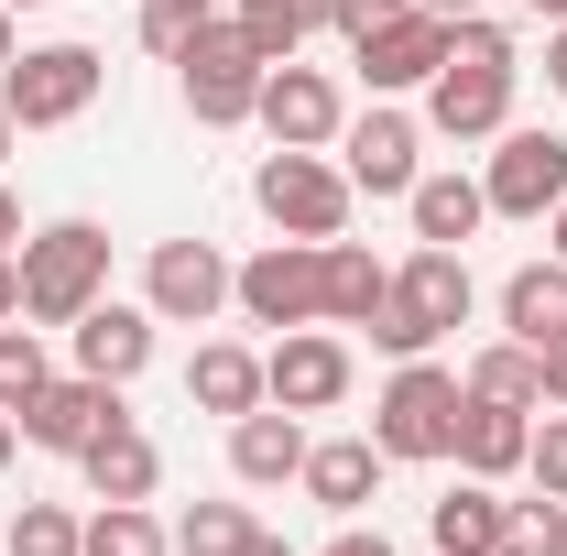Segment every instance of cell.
Returning <instances> with one entry per match:
<instances>
[{
    "label": "cell",
    "mask_w": 567,
    "mask_h": 556,
    "mask_svg": "<svg viewBox=\"0 0 567 556\" xmlns=\"http://www.w3.org/2000/svg\"><path fill=\"white\" fill-rule=\"evenodd\" d=\"M425 132L447 142H502L513 132V33L458 11L447 22V66L425 76Z\"/></svg>",
    "instance_id": "1"
},
{
    "label": "cell",
    "mask_w": 567,
    "mask_h": 556,
    "mask_svg": "<svg viewBox=\"0 0 567 556\" xmlns=\"http://www.w3.org/2000/svg\"><path fill=\"white\" fill-rule=\"evenodd\" d=\"M99 295H110V229H99V218L22 229V317H44V328H76Z\"/></svg>",
    "instance_id": "2"
},
{
    "label": "cell",
    "mask_w": 567,
    "mask_h": 556,
    "mask_svg": "<svg viewBox=\"0 0 567 556\" xmlns=\"http://www.w3.org/2000/svg\"><path fill=\"white\" fill-rule=\"evenodd\" d=\"M458 404H470L458 371L393 360V382H382V404H371V447H382V459H447V447H458Z\"/></svg>",
    "instance_id": "3"
},
{
    "label": "cell",
    "mask_w": 567,
    "mask_h": 556,
    "mask_svg": "<svg viewBox=\"0 0 567 556\" xmlns=\"http://www.w3.org/2000/svg\"><path fill=\"white\" fill-rule=\"evenodd\" d=\"M262 66H274V55L240 33V11H229V22L208 11V33L175 55V76H186V110H197L208 132H240V121H251V99H262Z\"/></svg>",
    "instance_id": "4"
},
{
    "label": "cell",
    "mask_w": 567,
    "mask_h": 556,
    "mask_svg": "<svg viewBox=\"0 0 567 556\" xmlns=\"http://www.w3.org/2000/svg\"><path fill=\"white\" fill-rule=\"evenodd\" d=\"M350 175H339V164H317V153H274V164H262V175H251V208L274 218L284 240H339V229H350Z\"/></svg>",
    "instance_id": "5"
},
{
    "label": "cell",
    "mask_w": 567,
    "mask_h": 556,
    "mask_svg": "<svg viewBox=\"0 0 567 556\" xmlns=\"http://www.w3.org/2000/svg\"><path fill=\"white\" fill-rule=\"evenodd\" d=\"M99 76H110V66H99L87 44H33V55L0 66V110H11L22 132H66L76 110L99 99Z\"/></svg>",
    "instance_id": "6"
},
{
    "label": "cell",
    "mask_w": 567,
    "mask_h": 556,
    "mask_svg": "<svg viewBox=\"0 0 567 556\" xmlns=\"http://www.w3.org/2000/svg\"><path fill=\"white\" fill-rule=\"evenodd\" d=\"M229 306L251 317V328H317V240H262L240 274H229Z\"/></svg>",
    "instance_id": "7"
},
{
    "label": "cell",
    "mask_w": 567,
    "mask_h": 556,
    "mask_svg": "<svg viewBox=\"0 0 567 556\" xmlns=\"http://www.w3.org/2000/svg\"><path fill=\"white\" fill-rule=\"evenodd\" d=\"M251 121L274 132V153H328L350 110H339V87H328L317 66H295V55H284V66H262V99H251Z\"/></svg>",
    "instance_id": "8"
},
{
    "label": "cell",
    "mask_w": 567,
    "mask_h": 556,
    "mask_svg": "<svg viewBox=\"0 0 567 556\" xmlns=\"http://www.w3.org/2000/svg\"><path fill=\"white\" fill-rule=\"evenodd\" d=\"M262 393H274L284 415H328V404H350V349L328 339V328H284L262 349Z\"/></svg>",
    "instance_id": "9"
},
{
    "label": "cell",
    "mask_w": 567,
    "mask_h": 556,
    "mask_svg": "<svg viewBox=\"0 0 567 556\" xmlns=\"http://www.w3.org/2000/svg\"><path fill=\"white\" fill-rule=\"evenodd\" d=\"M229 274H240V262H218L208 240H153V274H142V306H153L164 328H208L218 306H229Z\"/></svg>",
    "instance_id": "10"
},
{
    "label": "cell",
    "mask_w": 567,
    "mask_h": 556,
    "mask_svg": "<svg viewBox=\"0 0 567 556\" xmlns=\"http://www.w3.org/2000/svg\"><path fill=\"white\" fill-rule=\"evenodd\" d=\"M481 197H492V218H546V208L567 197V142H557V132H502Z\"/></svg>",
    "instance_id": "11"
},
{
    "label": "cell",
    "mask_w": 567,
    "mask_h": 556,
    "mask_svg": "<svg viewBox=\"0 0 567 556\" xmlns=\"http://www.w3.org/2000/svg\"><path fill=\"white\" fill-rule=\"evenodd\" d=\"M415 121H404V110H360V121H339V153H350V164H339V175H350L360 197H415Z\"/></svg>",
    "instance_id": "12"
},
{
    "label": "cell",
    "mask_w": 567,
    "mask_h": 556,
    "mask_svg": "<svg viewBox=\"0 0 567 556\" xmlns=\"http://www.w3.org/2000/svg\"><path fill=\"white\" fill-rule=\"evenodd\" d=\"M99 425H121V382H87V371L44 382V393L22 404V436H33V447H55V459H76Z\"/></svg>",
    "instance_id": "13"
},
{
    "label": "cell",
    "mask_w": 567,
    "mask_h": 556,
    "mask_svg": "<svg viewBox=\"0 0 567 556\" xmlns=\"http://www.w3.org/2000/svg\"><path fill=\"white\" fill-rule=\"evenodd\" d=\"M295 470H306V415H284V404L229 415V481L240 491H284Z\"/></svg>",
    "instance_id": "14"
},
{
    "label": "cell",
    "mask_w": 567,
    "mask_h": 556,
    "mask_svg": "<svg viewBox=\"0 0 567 556\" xmlns=\"http://www.w3.org/2000/svg\"><path fill=\"white\" fill-rule=\"evenodd\" d=\"M153 328H164L153 306H110V295H99V306L76 317V371H87V382H142Z\"/></svg>",
    "instance_id": "15"
},
{
    "label": "cell",
    "mask_w": 567,
    "mask_h": 556,
    "mask_svg": "<svg viewBox=\"0 0 567 556\" xmlns=\"http://www.w3.org/2000/svg\"><path fill=\"white\" fill-rule=\"evenodd\" d=\"M436 66H447V11H404L393 33H371V44H360V76H371V99H393V87H425Z\"/></svg>",
    "instance_id": "16"
},
{
    "label": "cell",
    "mask_w": 567,
    "mask_h": 556,
    "mask_svg": "<svg viewBox=\"0 0 567 556\" xmlns=\"http://www.w3.org/2000/svg\"><path fill=\"white\" fill-rule=\"evenodd\" d=\"M524 447H535V415H524V404H492V393L458 404V447H447V459H458L470 481H513Z\"/></svg>",
    "instance_id": "17"
},
{
    "label": "cell",
    "mask_w": 567,
    "mask_h": 556,
    "mask_svg": "<svg viewBox=\"0 0 567 556\" xmlns=\"http://www.w3.org/2000/svg\"><path fill=\"white\" fill-rule=\"evenodd\" d=\"M393 295V274L360 251L350 229L339 240H317V328H371V306Z\"/></svg>",
    "instance_id": "18"
},
{
    "label": "cell",
    "mask_w": 567,
    "mask_h": 556,
    "mask_svg": "<svg viewBox=\"0 0 567 556\" xmlns=\"http://www.w3.org/2000/svg\"><path fill=\"white\" fill-rule=\"evenodd\" d=\"M382 470H393V459H382L371 436H328V447H306V470H295V481H306V502H317V513H339V524H350L360 502L382 491Z\"/></svg>",
    "instance_id": "19"
},
{
    "label": "cell",
    "mask_w": 567,
    "mask_h": 556,
    "mask_svg": "<svg viewBox=\"0 0 567 556\" xmlns=\"http://www.w3.org/2000/svg\"><path fill=\"white\" fill-rule=\"evenodd\" d=\"M393 306H404V317H425V328L447 339V328H470V306H481V295H470V262H458V251H436V240H425L415 262L393 274Z\"/></svg>",
    "instance_id": "20"
},
{
    "label": "cell",
    "mask_w": 567,
    "mask_h": 556,
    "mask_svg": "<svg viewBox=\"0 0 567 556\" xmlns=\"http://www.w3.org/2000/svg\"><path fill=\"white\" fill-rule=\"evenodd\" d=\"M76 470H87V491H99V502H153V481H164V459H153V436H142L132 415L99 425V436L76 447Z\"/></svg>",
    "instance_id": "21"
},
{
    "label": "cell",
    "mask_w": 567,
    "mask_h": 556,
    "mask_svg": "<svg viewBox=\"0 0 567 556\" xmlns=\"http://www.w3.org/2000/svg\"><path fill=\"white\" fill-rule=\"evenodd\" d=\"M502 502L492 481H458L447 502H425V535H436V556H502Z\"/></svg>",
    "instance_id": "22"
},
{
    "label": "cell",
    "mask_w": 567,
    "mask_h": 556,
    "mask_svg": "<svg viewBox=\"0 0 567 556\" xmlns=\"http://www.w3.org/2000/svg\"><path fill=\"white\" fill-rule=\"evenodd\" d=\"M502 328L524 349H567V262H524L502 284Z\"/></svg>",
    "instance_id": "23"
},
{
    "label": "cell",
    "mask_w": 567,
    "mask_h": 556,
    "mask_svg": "<svg viewBox=\"0 0 567 556\" xmlns=\"http://www.w3.org/2000/svg\"><path fill=\"white\" fill-rule=\"evenodd\" d=\"M186 404H208V415H251V404H274L262 393V360L240 339H208L197 360H186Z\"/></svg>",
    "instance_id": "24"
},
{
    "label": "cell",
    "mask_w": 567,
    "mask_h": 556,
    "mask_svg": "<svg viewBox=\"0 0 567 556\" xmlns=\"http://www.w3.org/2000/svg\"><path fill=\"white\" fill-rule=\"evenodd\" d=\"M415 240H436V251H458L481 218H492V197H481V175H415Z\"/></svg>",
    "instance_id": "25"
},
{
    "label": "cell",
    "mask_w": 567,
    "mask_h": 556,
    "mask_svg": "<svg viewBox=\"0 0 567 556\" xmlns=\"http://www.w3.org/2000/svg\"><path fill=\"white\" fill-rule=\"evenodd\" d=\"M470 393H492V404H546V349H524V339H502V349H481L470 360Z\"/></svg>",
    "instance_id": "26"
},
{
    "label": "cell",
    "mask_w": 567,
    "mask_h": 556,
    "mask_svg": "<svg viewBox=\"0 0 567 556\" xmlns=\"http://www.w3.org/2000/svg\"><path fill=\"white\" fill-rule=\"evenodd\" d=\"M76 556H175V535H164L142 502H99V513H87V546H76Z\"/></svg>",
    "instance_id": "27"
},
{
    "label": "cell",
    "mask_w": 567,
    "mask_h": 556,
    "mask_svg": "<svg viewBox=\"0 0 567 556\" xmlns=\"http://www.w3.org/2000/svg\"><path fill=\"white\" fill-rule=\"evenodd\" d=\"M328 11H339V0H240V33H251V44L284 66V55H295V44H306Z\"/></svg>",
    "instance_id": "28"
},
{
    "label": "cell",
    "mask_w": 567,
    "mask_h": 556,
    "mask_svg": "<svg viewBox=\"0 0 567 556\" xmlns=\"http://www.w3.org/2000/svg\"><path fill=\"white\" fill-rule=\"evenodd\" d=\"M164 535H175V556H240L251 546V513H240V502H186Z\"/></svg>",
    "instance_id": "29"
},
{
    "label": "cell",
    "mask_w": 567,
    "mask_h": 556,
    "mask_svg": "<svg viewBox=\"0 0 567 556\" xmlns=\"http://www.w3.org/2000/svg\"><path fill=\"white\" fill-rule=\"evenodd\" d=\"M44 382H55L44 339H33V328H0V415H22V404H33Z\"/></svg>",
    "instance_id": "30"
},
{
    "label": "cell",
    "mask_w": 567,
    "mask_h": 556,
    "mask_svg": "<svg viewBox=\"0 0 567 556\" xmlns=\"http://www.w3.org/2000/svg\"><path fill=\"white\" fill-rule=\"evenodd\" d=\"M87 546V524H76L66 502H22L11 513V556H76Z\"/></svg>",
    "instance_id": "31"
},
{
    "label": "cell",
    "mask_w": 567,
    "mask_h": 556,
    "mask_svg": "<svg viewBox=\"0 0 567 556\" xmlns=\"http://www.w3.org/2000/svg\"><path fill=\"white\" fill-rule=\"evenodd\" d=\"M502 556H567V502H557V491L502 513Z\"/></svg>",
    "instance_id": "32"
},
{
    "label": "cell",
    "mask_w": 567,
    "mask_h": 556,
    "mask_svg": "<svg viewBox=\"0 0 567 556\" xmlns=\"http://www.w3.org/2000/svg\"><path fill=\"white\" fill-rule=\"evenodd\" d=\"M197 33H208V0H142V55H164V66H175Z\"/></svg>",
    "instance_id": "33"
},
{
    "label": "cell",
    "mask_w": 567,
    "mask_h": 556,
    "mask_svg": "<svg viewBox=\"0 0 567 556\" xmlns=\"http://www.w3.org/2000/svg\"><path fill=\"white\" fill-rule=\"evenodd\" d=\"M524 470H535V491H557V502H567V404H557L546 425H535V447H524Z\"/></svg>",
    "instance_id": "34"
},
{
    "label": "cell",
    "mask_w": 567,
    "mask_h": 556,
    "mask_svg": "<svg viewBox=\"0 0 567 556\" xmlns=\"http://www.w3.org/2000/svg\"><path fill=\"white\" fill-rule=\"evenodd\" d=\"M404 11H415V0H339V11H328V22H339V33H350V44H371V33H393V22H404Z\"/></svg>",
    "instance_id": "35"
},
{
    "label": "cell",
    "mask_w": 567,
    "mask_h": 556,
    "mask_svg": "<svg viewBox=\"0 0 567 556\" xmlns=\"http://www.w3.org/2000/svg\"><path fill=\"white\" fill-rule=\"evenodd\" d=\"M22 317V251H0V328Z\"/></svg>",
    "instance_id": "36"
},
{
    "label": "cell",
    "mask_w": 567,
    "mask_h": 556,
    "mask_svg": "<svg viewBox=\"0 0 567 556\" xmlns=\"http://www.w3.org/2000/svg\"><path fill=\"white\" fill-rule=\"evenodd\" d=\"M546 87L567 99V22H546Z\"/></svg>",
    "instance_id": "37"
},
{
    "label": "cell",
    "mask_w": 567,
    "mask_h": 556,
    "mask_svg": "<svg viewBox=\"0 0 567 556\" xmlns=\"http://www.w3.org/2000/svg\"><path fill=\"white\" fill-rule=\"evenodd\" d=\"M328 556H393V546H382V535H360V524H339V535H328Z\"/></svg>",
    "instance_id": "38"
},
{
    "label": "cell",
    "mask_w": 567,
    "mask_h": 556,
    "mask_svg": "<svg viewBox=\"0 0 567 556\" xmlns=\"http://www.w3.org/2000/svg\"><path fill=\"white\" fill-rule=\"evenodd\" d=\"M0 251H22V197L0 186Z\"/></svg>",
    "instance_id": "39"
},
{
    "label": "cell",
    "mask_w": 567,
    "mask_h": 556,
    "mask_svg": "<svg viewBox=\"0 0 567 556\" xmlns=\"http://www.w3.org/2000/svg\"><path fill=\"white\" fill-rule=\"evenodd\" d=\"M546 404H567V349H546Z\"/></svg>",
    "instance_id": "40"
},
{
    "label": "cell",
    "mask_w": 567,
    "mask_h": 556,
    "mask_svg": "<svg viewBox=\"0 0 567 556\" xmlns=\"http://www.w3.org/2000/svg\"><path fill=\"white\" fill-rule=\"evenodd\" d=\"M240 556H295V546H284V535H262V524H251V546H240Z\"/></svg>",
    "instance_id": "41"
},
{
    "label": "cell",
    "mask_w": 567,
    "mask_h": 556,
    "mask_svg": "<svg viewBox=\"0 0 567 556\" xmlns=\"http://www.w3.org/2000/svg\"><path fill=\"white\" fill-rule=\"evenodd\" d=\"M546 240H557V262H567V197H557V208H546Z\"/></svg>",
    "instance_id": "42"
},
{
    "label": "cell",
    "mask_w": 567,
    "mask_h": 556,
    "mask_svg": "<svg viewBox=\"0 0 567 556\" xmlns=\"http://www.w3.org/2000/svg\"><path fill=\"white\" fill-rule=\"evenodd\" d=\"M11 447H22V415H0V470H11Z\"/></svg>",
    "instance_id": "43"
},
{
    "label": "cell",
    "mask_w": 567,
    "mask_h": 556,
    "mask_svg": "<svg viewBox=\"0 0 567 556\" xmlns=\"http://www.w3.org/2000/svg\"><path fill=\"white\" fill-rule=\"evenodd\" d=\"M11 55H22V44H11V0H0V66H11Z\"/></svg>",
    "instance_id": "44"
},
{
    "label": "cell",
    "mask_w": 567,
    "mask_h": 556,
    "mask_svg": "<svg viewBox=\"0 0 567 556\" xmlns=\"http://www.w3.org/2000/svg\"><path fill=\"white\" fill-rule=\"evenodd\" d=\"M524 11H535V22H567V0H524Z\"/></svg>",
    "instance_id": "45"
},
{
    "label": "cell",
    "mask_w": 567,
    "mask_h": 556,
    "mask_svg": "<svg viewBox=\"0 0 567 556\" xmlns=\"http://www.w3.org/2000/svg\"><path fill=\"white\" fill-rule=\"evenodd\" d=\"M11 142H22V121H11V110H0V153H11Z\"/></svg>",
    "instance_id": "46"
},
{
    "label": "cell",
    "mask_w": 567,
    "mask_h": 556,
    "mask_svg": "<svg viewBox=\"0 0 567 556\" xmlns=\"http://www.w3.org/2000/svg\"><path fill=\"white\" fill-rule=\"evenodd\" d=\"M11 11H55V0H11Z\"/></svg>",
    "instance_id": "47"
}]
</instances>
